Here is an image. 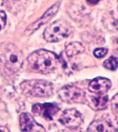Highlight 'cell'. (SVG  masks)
Returning a JSON list of instances; mask_svg holds the SVG:
<instances>
[{"label":"cell","mask_w":118,"mask_h":132,"mask_svg":"<svg viewBox=\"0 0 118 132\" xmlns=\"http://www.w3.org/2000/svg\"><path fill=\"white\" fill-rule=\"evenodd\" d=\"M116 129L110 120L107 119H98L90 124L88 131H114Z\"/></svg>","instance_id":"8fae6325"},{"label":"cell","mask_w":118,"mask_h":132,"mask_svg":"<svg viewBox=\"0 0 118 132\" xmlns=\"http://www.w3.org/2000/svg\"><path fill=\"white\" fill-rule=\"evenodd\" d=\"M108 53V50L104 47H99L95 49L93 52V54L96 58L100 59V58H103L105 56L106 54Z\"/></svg>","instance_id":"9a60e30c"},{"label":"cell","mask_w":118,"mask_h":132,"mask_svg":"<svg viewBox=\"0 0 118 132\" xmlns=\"http://www.w3.org/2000/svg\"><path fill=\"white\" fill-rule=\"evenodd\" d=\"M110 87V80L104 77H97L90 82L89 89L94 94H105Z\"/></svg>","instance_id":"30bf717a"},{"label":"cell","mask_w":118,"mask_h":132,"mask_svg":"<svg viewBox=\"0 0 118 132\" xmlns=\"http://www.w3.org/2000/svg\"><path fill=\"white\" fill-rule=\"evenodd\" d=\"M60 3H56L55 4H54L53 6L50 7L43 14V16H41V18H39L38 20L35 21L31 26H29L28 27V28L26 30V33H27V34H31L34 31L39 28V27L43 26V24H45L46 23H47L57 12L58 10H59V8H60Z\"/></svg>","instance_id":"9c48e42d"},{"label":"cell","mask_w":118,"mask_h":132,"mask_svg":"<svg viewBox=\"0 0 118 132\" xmlns=\"http://www.w3.org/2000/svg\"><path fill=\"white\" fill-rule=\"evenodd\" d=\"M58 95L62 101L68 103H82L85 99V94L81 89L74 85H65L60 89Z\"/></svg>","instance_id":"5b68a950"},{"label":"cell","mask_w":118,"mask_h":132,"mask_svg":"<svg viewBox=\"0 0 118 132\" xmlns=\"http://www.w3.org/2000/svg\"><path fill=\"white\" fill-rule=\"evenodd\" d=\"M60 108L57 104L43 103L35 104L32 107V111L35 114L40 116L47 120H53V116L57 113Z\"/></svg>","instance_id":"52a82bcc"},{"label":"cell","mask_w":118,"mask_h":132,"mask_svg":"<svg viewBox=\"0 0 118 132\" xmlns=\"http://www.w3.org/2000/svg\"><path fill=\"white\" fill-rule=\"evenodd\" d=\"M103 66L109 70H115L117 68V61L114 56H110L103 63Z\"/></svg>","instance_id":"5bb4252c"},{"label":"cell","mask_w":118,"mask_h":132,"mask_svg":"<svg viewBox=\"0 0 118 132\" xmlns=\"http://www.w3.org/2000/svg\"><path fill=\"white\" fill-rule=\"evenodd\" d=\"M58 57L54 52L46 50H38L28 57V65L31 70L41 74L53 72L58 65Z\"/></svg>","instance_id":"6da1fadb"},{"label":"cell","mask_w":118,"mask_h":132,"mask_svg":"<svg viewBox=\"0 0 118 132\" xmlns=\"http://www.w3.org/2000/svg\"><path fill=\"white\" fill-rule=\"evenodd\" d=\"M71 32V26L67 21L59 19L54 21L43 32V38L48 42H58Z\"/></svg>","instance_id":"277c9868"},{"label":"cell","mask_w":118,"mask_h":132,"mask_svg":"<svg viewBox=\"0 0 118 132\" xmlns=\"http://www.w3.org/2000/svg\"><path fill=\"white\" fill-rule=\"evenodd\" d=\"M19 125L23 131H46L44 128L35 121L34 118L28 113H22L19 116Z\"/></svg>","instance_id":"ba28073f"},{"label":"cell","mask_w":118,"mask_h":132,"mask_svg":"<svg viewBox=\"0 0 118 132\" xmlns=\"http://www.w3.org/2000/svg\"><path fill=\"white\" fill-rule=\"evenodd\" d=\"M6 23V14L4 11L0 10V30L4 28Z\"/></svg>","instance_id":"2e32d148"},{"label":"cell","mask_w":118,"mask_h":132,"mask_svg":"<svg viewBox=\"0 0 118 132\" xmlns=\"http://www.w3.org/2000/svg\"><path fill=\"white\" fill-rule=\"evenodd\" d=\"M65 50L68 57H72L73 56L82 53L84 51V47L79 42H72L66 45Z\"/></svg>","instance_id":"4fadbf2b"},{"label":"cell","mask_w":118,"mask_h":132,"mask_svg":"<svg viewBox=\"0 0 118 132\" xmlns=\"http://www.w3.org/2000/svg\"><path fill=\"white\" fill-rule=\"evenodd\" d=\"M60 123L67 128L76 129L83 122L82 116L75 109H66L59 119Z\"/></svg>","instance_id":"8992f818"},{"label":"cell","mask_w":118,"mask_h":132,"mask_svg":"<svg viewBox=\"0 0 118 132\" xmlns=\"http://www.w3.org/2000/svg\"><path fill=\"white\" fill-rule=\"evenodd\" d=\"M91 96V101L93 106L97 110L105 109L107 107L108 98L105 94H95Z\"/></svg>","instance_id":"7c38bea8"},{"label":"cell","mask_w":118,"mask_h":132,"mask_svg":"<svg viewBox=\"0 0 118 132\" xmlns=\"http://www.w3.org/2000/svg\"><path fill=\"white\" fill-rule=\"evenodd\" d=\"M112 109L116 116L117 115V94H116L112 100Z\"/></svg>","instance_id":"e0dca14e"},{"label":"cell","mask_w":118,"mask_h":132,"mask_svg":"<svg viewBox=\"0 0 118 132\" xmlns=\"http://www.w3.org/2000/svg\"><path fill=\"white\" fill-rule=\"evenodd\" d=\"M23 54L12 43L3 44L0 47V61L13 72L20 70L23 65Z\"/></svg>","instance_id":"7a4b0ae2"},{"label":"cell","mask_w":118,"mask_h":132,"mask_svg":"<svg viewBox=\"0 0 118 132\" xmlns=\"http://www.w3.org/2000/svg\"><path fill=\"white\" fill-rule=\"evenodd\" d=\"M25 93L31 96L46 98L53 93V86L51 82L44 80H27L21 85Z\"/></svg>","instance_id":"3957f363"}]
</instances>
